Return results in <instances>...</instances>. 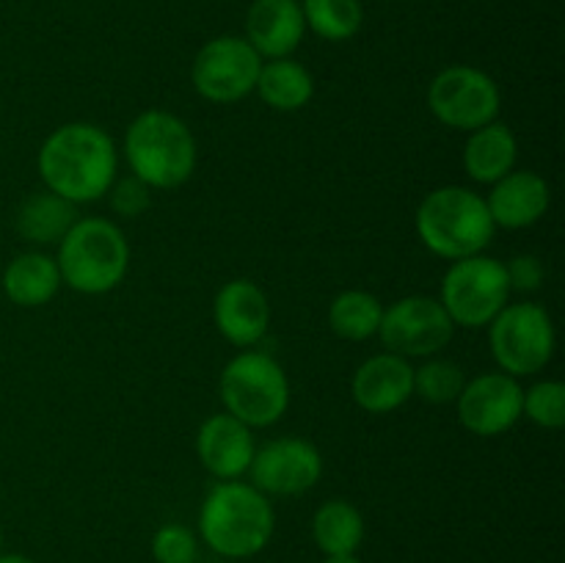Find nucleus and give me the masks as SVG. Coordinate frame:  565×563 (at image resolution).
Listing matches in <instances>:
<instances>
[{"label":"nucleus","instance_id":"f257e3e1","mask_svg":"<svg viewBox=\"0 0 565 563\" xmlns=\"http://www.w3.org/2000/svg\"><path fill=\"white\" fill-rule=\"evenodd\" d=\"M44 188L72 204H88L110 191L119 171L114 138L92 121H70L50 132L36 155Z\"/></svg>","mask_w":565,"mask_h":563},{"label":"nucleus","instance_id":"f03ea898","mask_svg":"<svg viewBox=\"0 0 565 563\" xmlns=\"http://www.w3.org/2000/svg\"><path fill=\"white\" fill-rule=\"evenodd\" d=\"M274 530V506L246 480H218L199 508V535L215 555L230 561L259 555Z\"/></svg>","mask_w":565,"mask_h":563},{"label":"nucleus","instance_id":"7ed1b4c3","mask_svg":"<svg viewBox=\"0 0 565 563\" xmlns=\"http://www.w3.org/2000/svg\"><path fill=\"white\" fill-rule=\"evenodd\" d=\"M196 138L191 127L169 110H143L125 132V160L130 174L152 191L185 185L196 171Z\"/></svg>","mask_w":565,"mask_h":563},{"label":"nucleus","instance_id":"20e7f679","mask_svg":"<svg viewBox=\"0 0 565 563\" xmlns=\"http://www.w3.org/2000/svg\"><path fill=\"white\" fill-rule=\"evenodd\" d=\"M414 226L423 246L450 263L483 254L497 232L486 199L463 185H441L425 193Z\"/></svg>","mask_w":565,"mask_h":563},{"label":"nucleus","instance_id":"39448f33","mask_svg":"<svg viewBox=\"0 0 565 563\" xmlns=\"http://www.w3.org/2000/svg\"><path fill=\"white\" fill-rule=\"evenodd\" d=\"M61 285L83 296H105L125 282L130 243L108 219H77L58 243Z\"/></svg>","mask_w":565,"mask_h":563},{"label":"nucleus","instance_id":"423d86ee","mask_svg":"<svg viewBox=\"0 0 565 563\" xmlns=\"http://www.w3.org/2000/svg\"><path fill=\"white\" fill-rule=\"evenodd\" d=\"M224 412L248 428H270L290 408V381L281 364L265 351H241L224 364L218 379Z\"/></svg>","mask_w":565,"mask_h":563},{"label":"nucleus","instance_id":"0eeeda50","mask_svg":"<svg viewBox=\"0 0 565 563\" xmlns=\"http://www.w3.org/2000/svg\"><path fill=\"white\" fill-rule=\"evenodd\" d=\"M555 323L535 301L505 304L489 323L491 357L513 379L541 373L555 357Z\"/></svg>","mask_w":565,"mask_h":563},{"label":"nucleus","instance_id":"6e6552de","mask_svg":"<svg viewBox=\"0 0 565 563\" xmlns=\"http://www.w3.org/2000/svg\"><path fill=\"white\" fill-rule=\"evenodd\" d=\"M511 293L505 263L489 254H475L450 263L441 279L439 301L452 323L463 329H480L489 326L505 304H511L508 301Z\"/></svg>","mask_w":565,"mask_h":563},{"label":"nucleus","instance_id":"1a4fd4ad","mask_svg":"<svg viewBox=\"0 0 565 563\" xmlns=\"http://www.w3.org/2000/svg\"><path fill=\"white\" fill-rule=\"evenodd\" d=\"M428 108L450 130L472 132L500 116L502 94L489 72L456 64L430 81Z\"/></svg>","mask_w":565,"mask_h":563},{"label":"nucleus","instance_id":"9d476101","mask_svg":"<svg viewBox=\"0 0 565 563\" xmlns=\"http://www.w3.org/2000/svg\"><path fill=\"white\" fill-rule=\"evenodd\" d=\"M263 59L243 36H215L191 64V83L207 103L232 105L246 99L257 86Z\"/></svg>","mask_w":565,"mask_h":563},{"label":"nucleus","instance_id":"9b49d317","mask_svg":"<svg viewBox=\"0 0 565 563\" xmlns=\"http://www.w3.org/2000/svg\"><path fill=\"white\" fill-rule=\"evenodd\" d=\"M456 323L450 320L439 298L406 296L384 307L379 337L390 353L403 359L436 357L450 346Z\"/></svg>","mask_w":565,"mask_h":563},{"label":"nucleus","instance_id":"f8f14e48","mask_svg":"<svg viewBox=\"0 0 565 563\" xmlns=\"http://www.w3.org/2000/svg\"><path fill=\"white\" fill-rule=\"evenodd\" d=\"M248 475L254 489L263 491L265 497H298L320 480L323 456L309 439L281 436L254 450Z\"/></svg>","mask_w":565,"mask_h":563},{"label":"nucleus","instance_id":"ddd939ff","mask_svg":"<svg viewBox=\"0 0 565 563\" xmlns=\"http://www.w3.org/2000/svg\"><path fill=\"white\" fill-rule=\"evenodd\" d=\"M522 384L508 373H483L467 381L456 408L463 428L475 436H500L522 419Z\"/></svg>","mask_w":565,"mask_h":563},{"label":"nucleus","instance_id":"4468645a","mask_svg":"<svg viewBox=\"0 0 565 563\" xmlns=\"http://www.w3.org/2000/svg\"><path fill=\"white\" fill-rule=\"evenodd\" d=\"M213 323L226 342L252 348L270 326V304L263 287L252 279H232L215 293Z\"/></svg>","mask_w":565,"mask_h":563},{"label":"nucleus","instance_id":"2eb2a0df","mask_svg":"<svg viewBox=\"0 0 565 563\" xmlns=\"http://www.w3.org/2000/svg\"><path fill=\"white\" fill-rule=\"evenodd\" d=\"M254 428L232 417L230 412L210 414L196 434V453L202 467L218 480H237L252 467L254 450Z\"/></svg>","mask_w":565,"mask_h":563},{"label":"nucleus","instance_id":"dca6fc26","mask_svg":"<svg viewBox=\"0 0 565 563\" xmlns=\"http://www.w3.org/2000/svg\"><path fill=\"white\" fill-rule=\"evenodd\" d=\"M353 401L367 414H390L406 406L414 395V368L397 353H375L362 362L351 381Z\"/></svg>","mask_w":565,"mask_h":563},{"label":"nucleus","instance_id":"f3484780","mask_svg":"<svg viewBox=\"0 0 565 563\" xmlns=\"http://www.w3.org/2000/svg\"><path fill=\"white\" fill-rule=\"evenodd\" d=\"M552 204L550 182L527 169H513L491 185L486 196L491 221L500 230H527L539 224Z\"/></svg>","mask_w":565,"mask_h":563},{"label":"nucleus","instance_id":"a211bd4d","mask_svg":"<svg viewBox=\"0 0 565 563\" xmlns=\"http://www.w3.org/2000/svg\"><path fill=\"white\" fill-rule=\"evenodd\" d=\"M307 22L298 0H254L246 14V42L259 59H290L303 42Z\"/></svg>","mask_w":565,"mask_h":563},{"label":"nucleus","instance_id":"6ab92c4d","mask_svg":"<svg viewBox=\"0 0 565 563\" xmlns=\"http://www.w3.org/2000/svg\"><path fill=\"white\" fill-rule=\"evenodd\" d=\"M516 160L519 141L505 121L494 119L469 132L467 147H463V171L472 182L494 185L497 180L516 169Z\"/></svg>","mask_w":565,"mask_h":563},{"label":"nucleus","instance_id":"aec40b11","mask_svg":"<svg viewBox=\"0 0 565 563\" xmlns=\"http://www.w3.org/2000/svg\"><path fill=\"white\" fill-rule=\"evenodd\" d=\"M61 274L55 257L42 252H25L11 259L3 270V293L17 307H44L55 298Z\"/></svg>","mask_w":565,"mask_h":563},{"label":"nucleus","instance_id":"412c9836","mask_svg":"<svg viewBox=\"0 0 565 563\" xmlns=\"http://www.w3.org/2000/svg\"><path fill=\"white\" fill-rule=\"evenodd\" d=\"M77 221V204L66 202L64 196L53 191H36L20 204L14 215V226L22 241L33 246H50L61 243V237L72 230Z\"/></svg>","mask_w":565,"mask_h":563},{"label":"nucleus","instance_id":"4be33fe9","mask_svg":"<svg viewBox=\"0 0 565 563\" xmlns=\"http://www.w3.org/2000/svg\"><path fill=\"white\" fill-rule=\"evenodd\" d=\"M364 524L362 511L348 500H326L312 517V539L315 546L326 557L356 555L359 546L364 544Z\"/></svg>","mask_w":565,"mask_h":563},{"label":"nucleus","instance_id":"5701e85b","mask_svg":"<svg viewBox=\"0 0 565 563\" xmlns=\"http://www.w3.org/2000/svg\"><path fill=\"white\" fill-rule=\"evenodd\" d=\"M254 92L268 108L279 110V114H292L315 97V81L307 66L292 59L263 61Z\"/></svg>","mask_w":565,"mask_h":563},{"label":"nucleus","instance_id":"b1692460","mask_svg":"<svg viewBox=\"0 0 565 563\" xmlns=\"http://www.w3.org/2000/svg\"><path fill=\"white\" fill-rule=\"evenodd\" d=\"M384 304L367 290H342L329 304V326L348 342H362L379 334Z\"/></svg>","mask_w":565,"mask_h":563},{"label":"nucleus","instance_id":"393cba45","mask_svg":"<svg viewBox=\"0 0 565 563\" xmlns=\"http://www.w3.org/2000/svg\"><path fill=\"white\" fill-rule=\"evenodd\" d=\"M303 22L326 42H348L364 25L362 0H303Z\"/></svg>","mask_w":565,"mask_h":563},{"label":"nucleus","instance_id":"a878e982","mask_svg":"<svg viewBox=\"0 0 565 563\" xmlns=\"http://www.w3.org/2000/svg\"><path fill=\"white\" fill-rule=\"evenodd\" d=\"M463 384H467L463 368L450 359L434 357L414 368V395L423 397L425 403H434V406L456 403Z\"/></svg>","mask_w":565,"mask_h":563},{"label":"nucleus","instance_id":"bb28decb","mask_svg":"<svg viewBox=\"0 0 565 563\" xmlns=\"http://www.w3.org/2000/svg\"><path fill=\"white\" fill-rule=\"evenodd\" d=\"M522 417L544 431H557L565 425V384L563 381L546 379L524 390Z\"/></svg>","mask_w":565,"mask_h":563},{"label":"nucleus","instance_id":"cd10ccee","mask_svg":"<svg viewBox=\"0 0 565 563\" xmlns=\"http://www.w3.org/2000/svg\"><path fill=\"white\" fill-rule=\"evenodd\" d=\"M199 555V541L191 528L180 522L160 524L152 535L154 563H193Z\"/></svg>","mask_w":565,"mask_h":563},{"label":"nucleus","instance_id":"c85d7f7f","mask_svg":"<svg viewBox=\"0 0 565 563\" xmlns=\"http://www.w3.org/2000/svg\"><path fill=\"white\" fill-rule=\"evenodd\" d=\"M108 193L114 213L125 215V219H138L152 204V188L132 174L125 177V180H114Z\"/></svg>","mask_w":565,"mask_h":563},{"label":"nucleus","instance_id":"c756f323","mask_svg":"<svg viewBox=\"0 0 565 563\" xmlns=\"http://www.w3.org/2000/svg\"><path fill=\"white\" fill-rule=\"evenodd\" d=\"M505 270L511 290L516 293H533L544 285V265L533 254H519L511 263H505Z\"/></svg>","mask_w":565,"mask_h":563},{"label":"nucleus","instance_id":"7c9ffc66","mask_svg":"<svg viewBox=\"0 0 565 563\" xmlns=\"http://www.w3.org/2000/svg\"><path fill=\"white\" fill-rule=\"evenodd\" d=\"M0 563H36V561L22 555V552H0Z\"/></svg>","mask_w":565,"mask_h":563},{"label":"nucleus","instance_id":"2f4dec72","mask_svg":"<svg viewBox=\"0 0 565 563\" xmlns=\"http://www.w3.org/2000/svg\"><path fill=\"white\" fill-rule=\"evenodd\" d=\"M323 563H362L356 555H342V557H326Z\"/></svg>","mask_w":565,"mask_h":563},{"label":"nucleus","instance_id":"473e14b6","mask_svg":"<svg viewBox=\"0 0 565 563\" xmlns=\"http://www.w3.org/2000/svg\"><path fill=\"white\" fill-rule=\"evenodd\" d=\"M0 552H3V530H0Z\"/></svg>","mask_w":565,"mask_h":563}]
</instances>
